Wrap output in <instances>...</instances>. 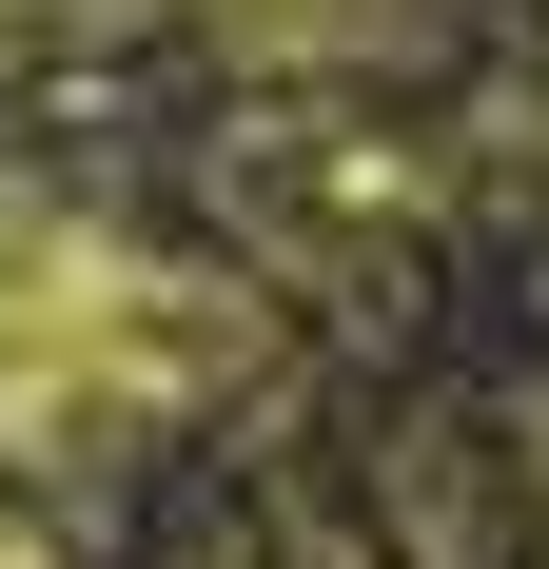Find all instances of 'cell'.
<instances>
[{"instance_id": "obj_1", "label": "cell", "mask_w": 549, "mask_h": 569, "mask_svg": "<svg viewBox=\"0 0 549 569\" xmlns=\"http://www.w3.org/2000/svg\"><path fill=\"white\" fill-rule=\"evenodd\" d=\"M256 373V295L99 217L0 236V452H99V432H177L197 393Z\"/></svg>"}, {"instance_id": "obj_2", "label": "cell", "mask_w": 549, "mask_h": 569, "mask_svg": "<svg viewBox=\"0 0 549 569\" xmlns=\"http://www.w3.org/2000/svg\"><path fill=\"white\" fill-rule=\"evenodd\" d=\"M158 20H197V40L256 59V79H333V59H392V40H412V0H158Z\"/></svg>"}]
</instances>
